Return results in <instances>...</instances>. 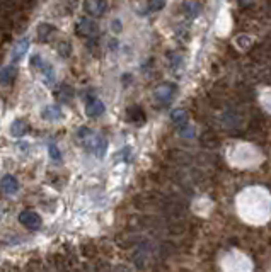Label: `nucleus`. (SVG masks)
<instances>
[{"label":"nucleus","instance_id":"nucleus-18","mask_svg":"<svg viewBox=\"0 0 271 272\" xmlns=\"http://www.w3.org/2000/svg\"><path fill=\"white\" fill-rule=\"evenodd\" d=\"M259 78H261L264 83H271V67L259 73Z\"/></svg>","mask_w":271,"mask_h":272},{"label":"nucleus","instance_id":"nucleus-11","mask_svg":"<svg viewBox=\"0 0 271 272\" xmlns=\"http://www.w3.org/2000/svg\"><path fill=\"white\" fill-rule=\"evenodd\" d=\"M53 33V26L50 24H40V28H38V38L41 41H46L48 38H50V34Z\"/></svg>","mask_w":271,"mask_h":272},{"label":"nucleus","instance_id":"nucleus-5","mask_svg":"<svg viewBox=\"0 0 271 272\" xmlns=\"http://www.w3.org/2000/svg\"><path fill=\"white\" fill-rule=\"evenodd\" d=\"M86 113L89 117H99L101 114L104 113V104L101 102L99 99L95 97H90L87 100V106H86Z\"/></svg>","mask_w":271,"mask_h":272},{"label":"nucleus","instance_id":"nucleus-10","mask_svg":"<svg viewBox=\"0 0 271 272\" xmlns=\"http://www.w3.org/2000/svg\"><path fill=\"white\" fill-rule=\"evenodd\" d=\"M28 48H29V41H28V39L21 41L19 45H17V48H15L14 53H12V63H17L19 58L24 55V51L28 50Z\"/></svg>","mask_w":271,"mask_h":272},{"label":"nucleus","instance_id":"nucleus-16","mask_svg":"<svg viewBox=\"0 0 271 272\" xmlns=\"http://www.w3.org/2000/svg\"><path fill=\"white\" fill-rule=\"evenodd\" d=\"M164 5H166V0H148V9H150V12H159V10L164 9Z\"/></svg>","mask_w":271,"mask_h":272},{"label":"nucleus","instance_id":"nucleus-1","mask_svg":"<svg viewBox=\"0 0 271 272\" xmlns=\"http://www.w3.org/2000/svg\"><path fill=\"white\" fill-rule=\"evenodd\" d=\"M178 87L171 82H164L162 85H159L156 89V100L161 106H169L172 102L174 95H176Z\"/></svg>","mask_w":271,"mask_h":272},{"label":"nucleus","instance_id":"nucleus-13","mask_svg":"<svg viewBox=\"0 0 271 272\" xmlns=\"http://www.w3.org/2000/svg\"><path fill=\"white\" fill-rule=\"evenodd\" d=\"M171 117H172V121L176 122L179 128H183L186 124V119H188V117H186V113H184V111H181V109L179 111H174Z\"/></svg>","mask_w":271,"mask_h":272},{"label":"nucleus","instance_id":"nucleus-6","mask_svg":"<svg viewBox=\"0 0 271 272\" xmlns=\"http://www.w3.org/2000/svg\"><path fill=\"white\" fill-rule=\"evenodd\" d=\"M126 119L130 122H133V124H143L145 122V113H143V109L140 106H131L126 111Z\"/></svg>","mask_w":271,"mask_h":272},{"label":"nucleus","instance_id":"nucleus-2","mask_svg":"<svg viewBox=\"0 0 271 272\" xmlns=\"http://www.w3.org/2000/svg\"><path fill=\"white\" fill-rule=\"evenodd\" d=\"M75 33L79 36H82V38H94V36L99 34V26L95 24L94 20L82 17V19H79V23L75 26Z\"/></svg>","mask_w":271,"mask_h":272},{"label":"nucleus","instance_id":"nucleus-22","mask_svg":"<svg viewBox=\"0 0 271 272\" xmlns=\"http://www.w3.org/2000/svg\"><path fill=\"white\" fill-rule=\"evenodd\" d=\"M264 10H266L268 15L271 17V0H268V2H266V7H264Z\"/></svg>","mask_w":271,"mask_h":272},{"label":"nucleus","instance_id":"nucleus-8","mask_svg":"<svg viewBox=\"0 0 271 272\" xmlns=\"http://www.w3.org/2000/svg\"><path fill=\"white\" fill-rule=\"evenodd\" d=\"M43 117L48 121H53V119H60L62 117V109L58 108V106H48V108L43 111Z\"/></svg>","mask_w":271,"mask_h":272},{"label":"nucleus","instance_id":"nucleus-20","mask_svg":"<svg viewBox=\"0 0 271 272\" xmlns=\"http://www.w3.org/2000/svg\"><path fill=\"white\" fill-rule=\"evenodd\" d=\"M254 2V0H239V5L241 7H247V5H251Z\"/></svg>","mask_w":271,"mask_h":272},{"label":"nucleus","instance_id":"nucleus-4","mask_svg":"<svg viewBox=\"0 0 271 272\" xmlns=\"http://www.w3.org/2000/svg\"><path fill=\"white\" fill-rule=\"evenodd\" d=\"M31 63L34 65V68H38V70L41 72V73H45V77H46V80H48V83H51L53 80H55V72L51 70V67L48 65V63L43 60L41 56H33L31 58Z\"/></svg>","mask_w":271,"mask_h":272},{"label":"nucleus","instance_id":"nucleus-14","mask_svg":"<svg viewBox=\"0 0 271 272\" xmlns=\"http://www.w3.org/2000/svg\"><path fill=\"white\" fill-rule=\"evenodd\" d=\"M4 187L7 193H14V191L17 189V180H15L14 177H10V175H7V177H4Z\"/></svg>","mask_w":271,"mask_h":272},{"label":"nucleus","instance_id":"nucleus-3","mask_svg":"<svg viewBox=\"0 0 271 272\" xmlns=\"http://www.w3.org/2000/svg\"><path fill=\"white\" fill-rule=\"evenodd\" d=\"M84 10L90 17H103L108 10V0H86L84 2Z\"/></svg>","mask_w":271,"mask_h":272},{"label":"nucleus","instance_id":"nucleus-21","mask_svg":"<svg viewBox=\"0 0 271 272\" xmlns=\"http://www.w3.org/2000/svg\"><path fill=\"white\" fill-rule=\"evenodd\" d=\"M113 29L116 31V33H120V20H114V23H113Z\"/></svg>","mask_w":271,"mask_h":272},{"label":"nucleus","instance_id":"nucleus-9","mask_svg":"<svg viewBox=\"0 0 271 272\" xmlns=\"http://www.w3.org/2000/svg\"><path fill=\"white\" fill-rule=\"evenodd\" d=\"M56 97L62 100V102H70L73 99V89L68 87V85H63V87L56 92Z\"/></svg>","mask_w":271,"mask_h":272},{"label":"nucleus","instance_id":"nucleus-7","mask_svg":"<svg viewBox=\"0 0 271 272\" xmlns=\"http://www.w3.org/2000/svg\"><path fill=\"white\" fill-rule=\"evenodd\" d=\"M28 122L23 121V119H15L12 122V126H10V131H12L14 136H23L26 131H28Z\"/></svg>","mask_w":271,"mask_h":272},{"label":"nucleus","instance_id":"nucleus-19","mask_svg":"<svg viewBox=\"0 0 271 272\" xmlns=\"http://www.w3.org/2000/svg\"><path fill=\"white\" fill-rule=\"evenodd\" d=\"M50 155H51V158L60 160V152H58V148H56L55 145H51V147H50Z\"/></svg>","mask_w":271,"mask_h":272},{"label":"nucleus","instance_id":"nucleus-15","mask_svg":"<svg viewBox=\"0 0 271 272\" xmlns=\"http://www.w3.org/2000/svg\"><path fill=\"white\" fill-rule=\"evenodd\" d=\"M104 148H106V140L103 136H98V138H95V141H94V152L101 157V155H103V152H104Z\"/></svg>","mask_w":271,"mask_h":272},{"label":"nucleus","instance_id":"nucleus-12","mask_svg":"<svg viewBox=\"0 0 271 272\" xmlns=\"http://www.w3.org/2000/svg\"><path fill=\"white\" fill-rule=\"evenodd\" d=\"M17 75V70H15V67H7L2 70V82L4 83H9L10 80H14V77Z\"/></svg>","mask_w":271,"mask_h":272},{"label":"nucleus","instance_id":"nucleus-17","mask_svg":"<svg viewBox=\"0 0 271 272\" xmlns=\"http://www.w3.org/2000/svg\"><path fill=\"white\" fill-rule=\"evenodd\" d=\"M70 45H68V43H60V45H58V51H60V55L63 56V58H67V56H70Z\"/></svg>","mask_w":271,"mask_h":272}]
</instances>
